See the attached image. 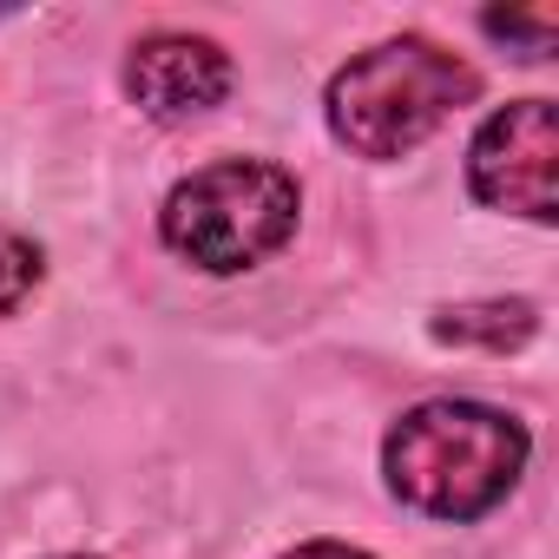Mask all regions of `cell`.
I'll return each instance as SVG.
<instances>
[{"mask_svg": "<svg viewBox=\"0 0 559 559\" xmlns=\"http://www.w3.org/2000/svg\"><path fill=\"white\" fill-rule=\"evenodd\" d=\"M428 336L441 349H480V356H513L539 336V304L533 297H480V304H448L428 317Z\"/></svg>", "mask_w": 559, "mask_h": 559, "instance_id": "8992f818", "label": "cell"}, {"mask_svg": "<svg viewBox=\"0 0 559 559\" xmlns=\"http://www.w3.org/2000/svg\"><path fill=\"white\" fill-rule=\"evenodd\" d=\"M53 559H99V552H53Z\"/></svg>", "mask_w": 559, "mask_h": 559, "instance_id": "30bf717a", "label": "cell"}, {"mask_svg": "<svg viewBox=\"0 0 559 559\" xmlns=\"http://www.w3.org/2000/svg\"><path fill=\"white\" fill-rule=\"evenodd\" d=\"M480 34H493V40H513L520 47V60H546L552 53V40H559V21L539 8V14H480Z\"/></svg>", "mask_w": 559, "mask_h": 559, "instance_id": "ba28073f", "label": "cell"}, {"mask_svg": "<svg viewBox=\"0 0 559 559\" xmlns=\"http://www.w3.org/2000/svg\"><path fill=\"white\" fill-rule=\"evenodd\" d=\"M480 99V73L428 40V34H389L362 53H349L323 86V126L343 152L369 165H395L421 152L461 106Z\"/></svg>", "mask_w": 559, "mask_h": 559, "instance_id": "7a4b0ae2", "label": "cell"}, {"mask_svg": "<svg viewBox=\"0 0 559 559\" xmlns=\"http://www.w3.org/2000/svg\"><path fill=\"white\" fill-rule=\"evenodd\" d=\"M0 21H8V8H0Z\"/></svg>", "mask_w": 559, "mask_h": 559, "instance_id": "8fae6325", "label": "cell"}, {"mask_svg": "<svg viewBox=\"0 0 559 559\" xmlns=\"http://www.w3.org/2000/svg\"><path fill=\"white\" fill-rule=\"evenodd\" d=\"M119 86L126 99L158 119V126H191L204 112H217L237 86V67L230 53L211 40V34H185V27H158V34H139L126 47V67H119Z\"/></svg>", "mask_w": 559, "mask_h": 559, "instance_id": "5b68a950", "label": "cell"}, {"mask_svg": "<svg viewBox=\"0 0 559 559\" xmlns=\"http://www.w3.org/2000/svg\"><path fill=\"white\" fill-rule=\"evenodd\" d=\"M467 191L487 211L552 224L559 217V112L552 99H513L480 119L467 145Z\"/></svg>", "mask_w": 559, "mask_h": 559, "instance_id": "277c9868", "label": "cell"}, {"mask_svg": "<svg viewBox=\"0 0 559 559\" xmlns=\"http://www.w3.org/2000/svg\"><path fill=\"white\" fill-rule=\"evenodd\" d=\"M40 284H47V250H40L27 230L0 224V323L21 317V310L40 297Z\"/></svg>", "mask_w": 559, "mask_h": 559, "instance_id": "52a82bcc", "label": "cell"}, {"mask_svg": "<svg viewBox=\"0 0 559 559\" xmlns=\"http://www.w3.org/2000/svg\"><path fill=\"white\" fill-rule=\"evenodd\" d=\"M276 559H376L369 546H349V539H304L290 552H276Z\"/></svg>", "mask_w": 559, "mask_h": 559, "instance_id": "9c48e42d", "label": "cell"}, {"mask_svg": "<svg viewBox=\"0 0 559 559\" xmlns=\"http://www.w3.org/2000/svg\"><path fill=\"white\" fill-rule=\"evenodd\" d=\"M533 461V435L520 415L474 402V395H435L389 421L382 435V480L402 507L467 526L513 500L520 474Z\"/></svg>", "mask_w": 559, "mask_h": 559, "instance_id": "6da1fadb", "label": "cell"}, {"mask_svg": "<svg viewBox=\"0 0 559 559\" xmlns=\"http://www.w3.org/2000/svg\"><path fill=\"white\" fill-rule=\"evenodd\" d=\"M297 217H304V185L284 165L217 158L165 191L158 243L204 276H243L297 237Z\"/></svg>", "mask_w": 559, "mask_h": 559, "instance_id": "3957f363", "label": "cell"}]
</instances>
